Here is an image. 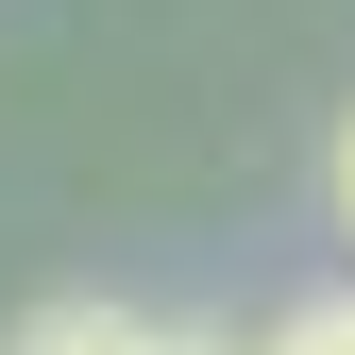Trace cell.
<instances>
[{"instance_id":"3","label":"cell","mask_w":355,"mask_h":355,"mask_svg":"<svg viewBox=\"0 0 355 355\" xmlns=\"http://www.w3.org/2000/svg\"><path fill=\"white\" fill-rule=\"evenodd\" d=\"M322 187H338V220H355V119H338V153H322Z\"/></svg>"},{"instance_id":"2","label":"cell","mask_w":355,"mask_h":355,"mask_svg":"<svg viewBox=\"0 0 355 355\" xmlns=\"http://www.w3.org/2000/svg\"><path fill=\"white\" fill-rule=\"evenodd\" d=\"M254 355H355V288H304V304H288V322H271V338H254Z\"/></svg>"},{"instance_id":"1","label":"cell","mask_w":355,"mask_h":355,"mask_svg":"<svg viewBox=\"0 0 355 355\" xmlns=\"http://www.w3.org/2000/svg\"><path fill=\"white\" fill-rule=\"evenodd\" d=\"M153 338H169V322H136V304H102V288H51L0 355H153Z\"/></svg>"},{"instance_id":"4","label":"cell","mask_w":355,"mask_h":355,"mask_svg":"<svg viewBox=\"0 0 355 355\" xmlns=\"http://www.w3.org/2000/svg\"><path fill=\"white\" fill-rule=\"evenodd\" d=\"M153 355H220V338H153Z\"/></svg>"}]
</instances>
